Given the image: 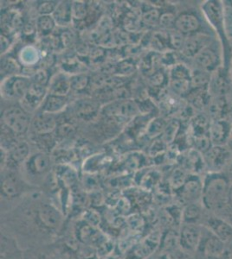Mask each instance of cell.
<instances>
[{
  "label": "cell",
  "instance_id": "cell-3",
  "mask_svg": "<svg viewBox=\"0 0 232 259\" xmlns=\"http://www.w3.org/2000/svg\"><path fill=\"white\" fill-rule=\"evenodd\" d=\"M1 175V212L12 209L26 194V184L13 169H4Z\"/></svg>",
  "mask_w": 232,
  "mask_h": 259
},
{
  "label": "cell",
  "instance_id": "cell-45",
  "mask_svg": "<svg viewBox=\"0 0 232 259\" xmlns=\"http://www.w3.org/2000/svg\"><path fill=\"white\" fill-rule=\"evenodd\" d=\"M9 46V39L5 34H1V53H5Z\"/></svg>",
  "mask_w": 232,
  "mask_h": 259
},
{
  "label": "cell",
  "instance_id": "cell-7",
  "mask_svg": "<svg viewBox=\"0 0 232 259\" xmlns=\"http://www.w3.org/2000/svg\"><path fill=\"white\" fill-rule=\"evenodd\" d=\"M204 227L200 224L181 223L179 231V247L189 254L196 253L203 237Z\"/></svg>",
  "mask_w": 232,
  "mask_h": 259
},
{
  "label": "cell",
  "instance_id": "cell-22",
  "mask_svg": "<svg viewBox=\"0 0 232 259\" xmlns=\"http://www.w3.org/2000/svg\"><path fill=\"white\" fill-rule=\"evenodd\" d=\"M204 206L201 202L186 204L182 209L181 222L186 224H200L203 218Z\"/></svg>",
  "mask_w": 232,
  "mask_h": 259
},
{
  "label": "cell",
  "instance_id": "cell-15",
  "mask_svg": "<svg viewBox=\"0 0 232 259\" xmlns=\"http://www.w3.org/2000/svg\"><path fill=\"white\" fill-rule=\"evenodd\" d=\"M209 40H210V37L205 34L201 35V34L196 33L193 35H188V37L185 38V42H184L182 49L180 50V52L185 57L193 59L196 55L200 53L204 48L207 47L210 45Z\"/></svg>",
  "mask_w": 232,
  "mask_h": 259
},
{
  "label": "cell",
  "instance_id": "cell-44",
  "mask_svg": "<svg viewBox=\"0 0 232 259\" xmlns=\"http://www.w3.org/2000/svg\"><path fill=\"white\" fill-rule=\"evenodd\" d=\"M164 80H165V77H164V74L162 72H159V71L155 72L149 78L151 85L154 87V88L161 87L162 84L164 82Z\"/></svg>",
  "mask_w": 232,
  "mask_h": 259
},
{
  "label": "cell",
  "instance_id": "cell-31",
  "mask_svg": "<svg viewBox=\"0 0 232 259\" xmlns=\"http://www.w3.org/2000/svg\"><path fill=\"white\" fill-rule=\"evenodd\" d=\"M71 90L81 92L90 85V78L88 74H77L71 76Z\"/></svg>",
  "mask_w": 232,
  "mask_h": 259
},
{
  "label": "cell",
  "instance_id": "cell-46",
  "mask_svg": "<svg viewBox=\"0 0 232 259\" xmlns=\"http://www.w3.org/2000/svg\"><path fill=\"white\" fill-rule=\"evenodd\" d=\"M225 50L226 52H229V57L231 58L230 62H232V34H227V42Z\"/></svg>",
  "mask_w": 232,
  "mask_h": 259
},
{
  "label": "cell",
  "instance_id": "cell-29",
  "mask_svg": "<svg viewBox=\"0 0 232 259\" xmlns=\"http://www.w3.org/2000/svg\"><path fill=\"white\" fill-rule=\"evenodd\" d=\"M191 70L181 62L174 65L170 69V80H191Z\"/></svg>",
  "mask_w": 232,
  "mask_h": 259
},
{
  "label": "cell",
  "instance_id": "cell-28",
  "mask_svg": "<svg viewBox=\"0 0 232 259\" xmlns=\"http://www.w3.org/2000/svg\"><path fill=\"white\" fill-rule=\"evenodd\" d=\"M56 23L52 15L39 16L36 28L44 35H50L56 28Z\"/></svg>",
  "mask_w": 232,
  "mask_h": 259
},
{
  "label": "cell",
  "instance_id": "cell-34",
  "mask_svg": "<svg viewBox=\"0 0 232 259\" xmlns=\"http://www.w3.org/2000/svg\"><path fill=\"white\" fill-rule=\"evenodd\" d=\"M179 121L172 120L168 122L167 127L164 129V133L161 135V139L168 145L172 144L176 138L177 134L179 133Z\"/></svg>",
  "mask_w": 232,
  "mask_h": 259
},
{
  "label": "cell",
  "instance_id": "cell-16",
  "mask_svg": "<svg viewBox=\"0 0 232 259\" xmlns=\"http://www.w3.org/2000/svg\"><path fill=\"white\" fill-rule=\"evenodd\" d=\"M201 28V21L197 15L191 12H184L177 16L175 30L185 35H193Z\"/></svg>",
  "mask_w": 232,
  "mask_h": 259
},
{
  "label": "cell",
  "instance_id": "cell-20",
  "mask_svg": "<svg viewBox=\"0 0 232 259\" xmlns=\"http://www.w3.org/2000/svg\"><path fill=\"white\" fill-rule=\"evenodd\" d=\"M100 110V105L96 100L92 99H82L74 104V111L77 117L82 119H90L96 116Z\"/></svg>",
  "mask_w": 232,
  "mask_h": 259
},
{
  "label": "cell",
  "instance_id": "cell-36",
  "mask_svg": "<svg viewBox=\"0 0 232 259\" xmlns=\"http://www.w3.org/2000/svg\"><path fill=\"white\" fill-rule=\"evenodd\" d=\"M1 259H24V250L18 245L1 248Z\"/></svg>",
  "mask_w": 232,
  "mask_h": 259
},
{
  "label": "cell",
  "instance_id": "cell-26",
  "mask_svg": "<svg viewBox=\"0 0 232 259\" xmlns=\"http://www.w3.org/2000/svg\"><path fill=\"white\" fill-rule=\"evenodd\" d=\"M229 157V153L228 150L218 145H214L206 152L207 163L213 165L216 168L223 165Z\"/></svg>",
  "mask_w": 232,
  "mask_h": 259
},
{
  "label": "cell",
  "instance_id": "cell-13",
  "mask_svg": "<svg viewBox=\"0 0 232 259\" xmlns=\"http://www.w3.org/2000/svg\"><path fill=\"white\" fill-rule=\"evenodd\" d=\"M206 227L224 244H229L231 241L232 225L225 220L217 216L209 217L206 221Z\"/></svg>",
  "mask_w": 232,
  "mask_h": 259
},
{
  "label": "cell",
  "instance_id": "cell-10",
  "mask_svg": "<svg viewBox=\"0 0 232 259\" xmlns=\"http://www.w3.org/2000/svg\"><path fill=\"white\" fill-rule=\"evenodd\" d=\"M57 127L55 115L39 111L37 112L30 123V128L36 135H48L56 132Z\"/></svg>",
  "mask_w": 232,
  "mask_h": 259
},
{
  "label": "cell",
  "instance_id": "cell-32",
  "mask_svg": "<svg viewBox=\"0 0 232 259\" xmlns=\"http://www.w3.org/2000/svg\"><path fill=\"white\" fill-rule=\"evenodd\" d=\"M169 85L174 95L179 96L187 95L191 89V80H170Z\"/></svg>",
  "mask_w": 232,
  "mask_h": 259
},
{
  "label": "cell",
  "instance_id": "cell-40",
  "mask_svg": "<svg viewBox=\"0 0 232 259\" xmlns=\"http://www.w3.org/2000/svg\"><path fill=\"white\" fill-rule=\"evenodd\" d=\"M50 74L48 73V71L44 68L39 69L36 71L35 74H33V76L30 78V80L33 83L39 84V85L48 87L50 81Z\"/></svg>",
  "mask_w": 232,
  "mask_h": 259
},
{
  "label": "cell",
  "instance_id": "cell-2",
  "mask_svg": "<svg viewBox=\"0 0 232 259\" xmlns=\"http://www.w3.org/2000/svg\"><path fill=\"white\" fill-rule=\"evenodd\" d=\"M231 184L228 177L220 172H211L203 180L201 204L205 209L217 212L228 207Z\"/></svg>",
  "mask_w": 232,
  "mask_h": 259
},
{
  "label": "cell",
  "instance_id": "cell-14",
  "mask_svg": "<svg viewBox=\"0 0 232 259\" xmlns=\"http://www.w3.org/2000/svg\"><path fill=\"white\" fill-rule=\"evenodd\" d=\"M193 61L196 65V68L212 73V71L216 70L218 68L219 58L217 51L212 49L211 45H209L196 55Z\"/></svg>",
  "mask_w": 232,
  "mask_h": 259
},
{
  "label": "cell",
  "instance_id": "cell-47",
  "mask_svg": "<svg viewBox=\"0 0 232 259\" xmlns=\"http://www.w3.org/2000/svg\"><path fill=\"white\" fill-rule=\"evenodd\" d=\"M228 207H229V209L232 210V184H231V186H230V189H229V201H228Z\"/></svg>",
  "mask_w": 232,
  "mask_h": 259
},
{
  "label": "cell",
  "instance_id": "cell-19",
  "mask_svg": "<svg viewBox=\"0 0 232 259\" xmlns=\"http://www.w3.org/2000/svg\"><path fill=\"white\" fill-rule=\"evenodd\" d=\"M29 157V147L28 144L26 142H18L13 144L10 149L7 164L9 165L11 169H13L14 167L24 164Z\"/></svg>",
  "mask_w": 232,
  "mask_h": 259
},
{
  "label": "cell",
  "instance_id": "cell-23",
  "mask_svg": "<svg viewBox=\"0 0 232 259\" xmlns=\"http://www.w3.org/2000/svg\"><path fill=\"white\" fill-rule=\"evenodd\" d=\"M67 102L68 100L64 96L48 94L46 98L44 99V102L42 104L40 111L50 113V114H56L57 112L64 109L65 106H67Z\"/></svg>",
  "mask_w": 232,
  "mask_h": 259
},
{
  "label": "cell",
  "instance_id": "cell-9",
  "mask_svg": "<svg viewBox=\"0 0 232 259\" xmlns=\"http://www.w3.org/2000/svg\"><path fill=\"white\" fill-rule=\"evenodd\" d=\"M50 158L44 152H39L29 156L24 163L27 174L32 177H44L50 172Z\"/></svg>",
  "mask_w": 232,
  "mask_h": 259
},
{
  "label": "cell",
  "instance_id": "cell-5",
  "mask_svg": "<svg viewBox=\"0 0 232 259\" xmlns=\"http://www.w3.org/2000/svg\"><path fill=\"white\" fill-rule=\"evenodd\" d=\"M202 11L210 25L218 32L223 46L226 47V25L223 4L217 0H208L202 5Z\"/></svg>",
  "mask_w": 232,
  "mask_h": 259
},
{
  "label": "cell",
  "instance_id": "cell-4",
  "mask_svg": "<svg viewBox=\"0 0 232 259\" xmlns=\"http://www.w3.org/2000/svg\"><path fill=\"white\" fill-rule=\"evenodd\" d=\"M162 233L154 231L146 238L132 244L126 250L123 259H147L159 251L162 242Z\"/></svg>",
  "mask_w": 232,
  "mask_h": 259
},
{
  "label": "cell",
  "instance_id": "cell-48",
  "mask_svg": "<svg viewBox=\"0 0 232 259\" xmlns=\"http://www.w3.org/2000/svg\"><path fill=\"white\" fill-rule=\"evenodd\" d=\"M229 76L232 79V62H230V67H229Z\"/></svg>",
  "mask_w": 232,
  "mask_h": 259
},
{
  "label": "cell",
  "instance_id": "cell-24",
  "mask_svg": "<svg viewBox=\"0 0 232 259\" xmlns=\"http://www.w3.org/2000/svg\"><path fill=\"white\" fill-rule=\"evenodd\" d=\"M53 18L56 24L61 26H66L71 24L72 18V2L61 1L59 2L56 11L53 13Z\"/></svg>",
  "mask_w": 232,
  "mask_h": 259
},
{
  "label": "cell",
  "instance_id": "cell-39",
  "mask_svg": "<svg viewBox=\"0 0 232 259\" xmlns=\"http://www.w3.org/2000/svg\"><path fill=\"white\" fill-rule=\"evenodd\" d=\"M185 38H186L185 35L182 33H180L176 30H172L169 33V45L174 50L180 51L184 45Z\"/></svg>",
  "mask_w": 232,
  "mask_h": 259
},
{
  "label": "cell",
  "instance_id": "cell-30",
  "mask_svg": "<svg viewBox=\"0 0 232 259\" xmlns=\"http://www.w3.org/2000/svg\"><path fill=\"white\" fill-rule=\"evenodd\" d=\"M168 122L161 118H153L147 126V135L151 139H156L164 133Z\"/></svg>",
  "mask_w": 232,
  "mask_h": 259
},
{
  "label": "cell",
  "instance_id": "cell-8",
  "mask_svg": "<svg viewBox=\"0 0 232 259\" xmlns=\"http://www.w3.org/2000/svg\"><path fill=\"white\" fill-rule=\"evenodd\" d=\"M31 83L32 81L29 77L11 75L4 80L1 88L2 94L5 97L22 100L26 95Z\"/></svg>",
  "mask_w": 232,
  "mask_h": 259
},
{
  "label": "cell",
  "instance_id": "cell-12",
  "mask_svg": "<svg viewBox=\"0 0 232 259\" xmlns=\"http://www.w3.org/2000/svg\"><path fill=\"white\" fill-rule=\"evenodd\" d=\"M48 93H49L48 92V87L39 85V84H36V83H31L26 95L24 96V99L21 100L22 104H23L22 106L28 112H29V111H34V110L38 109L39 107H41L44 99L48 95Z\"/></svg>",
  "mask_w": 232,
  "mask_h": 259
},
{
  "label": "cell",
  "instance_id": "cell-6",
  "mask_svg": "<svg viewBox=\"0 0 232 259\" xmlns=\"http://www.w3.org/2000/svg\"><path fill=\"white\" fill-rule=\"evenodd\" d=\"M2 120L7 129L17 135H24L30 128L31 118L23 106H12L3 112Z\"/></svg>",
  "mask_w": 232,
  "mask_h": 259
},
{
  "label": "cell",
  "instance_id": "cell-11",
  "mask_svg": "<svg viewBox=\"0 0 232 259\" xmlns=\"http://www.w3.org/2000/svg\"><path fill=\"white\" fill-rule=\"evenodd\" d=\"M203 189V181L198 178L197 176H191L186 180L182 188L179 189L180 196L185 205L186 204L195 203L197 200L201 201Z\"/></svg>",
  "mask_w": 232,
  "mask_h": 259
},
{
  "label": "cell",
  "instance_id": "cell-33",
  "mask_svg": "<svg viewBox=\"0 0 232 259\" xmlns=\"http://www.w3.org/2000/svg\"><path fill=\"white\" fill-rule=\"evenodd\" d=\"M161 13L159 10L150 9L145 12L141 16V23L147 27H156L159 25Z\"/></svg>",
  "mask_w": 232,
  "mask_h": 259
},
{
  "label": "cell",
  "instance_id": "cell-18",
  "mask_svg": "<svg viewBox=\"0 0 232 259\" xmlns=\"http://www.w3.org/2000/svg\"><path fill=\"white\" fill-rule=\"evenodd\" d=\"M24 259H64L61 250L54 244L24 250Z\"/></svg>",
  "mask_w": 232,
  "mask_h": 259
},
{
  "label": "cell",
  "instance_id": "cell-41",
  "mask_svg": "<svg viewBox=\"0 0 232 259\" xmlns=\"http://www.w3.org/2000/svg\"><path fill=\"white\" fill-rule=\"evenodd\" d=\"M1 70L6 72L7 74H17L20 70V67L13 58H5L1 61Z\"/></svg>",
  "mask_w": 232,
  "mask_h": 259
},
{
  "label": "cell",
  "instance_id": "cell-17",
  "mask_svg": "<svg viewBox=\"0 0 232 259\" xmlns=\"http://www.w3.org/2000/svg\"><path fill=\"white\" fill-rule=\"evenodd\" d=\"M140 111L139 106L136 101L131 100H119L116 103L112 104V107H109V112L113 118H130L135 117Z\"/></svg>",
  "mask_w": 232,
  "mask_h": 259
},
{
  "label": "cell",
  "instance_id": "cell-1",
  "mask_svg": "<svg viewBox=\"0 0 232 259\" xmlns=\"http://www.w3.org/2000/svg\"><path fill=\"white\" fill-rule=\"evenodd\" d=\"M63 225L62 211L39 194L24 197L12 209L1 212V232L24 250L56 243Z\"/></svg>",
  "mask_w": 232,
  "mask_h": 259
},
{
  "label": "cell",
  "instance_id": "cell-21",
  "mask_svg": "<svg viewBox=\"0 0 232 259\" xmlns=\"http://www.w3.org/2000/svg\"><path fill=\"white\" fill-rule=\"evenodd\" d=\"M71 91V77L65 74H57L51 77L48 85L49 94L66 97Z\"/></svg>",
  "mask_w": 232,
  "mask_h": 259
},
{
  "label": "cell",
  "instance_id": "cell-35",
  "mask_svg": "<svg viewBox=\"0 0 232 259\" xmlns=\"http://www.w3.org/2000/svg\"><path fill=\"white\" fill-rule=\"evenodd\" d=\"M88 5L84 1L72 2V18L75 20H84L88 17Z\"/></svg>",
  "mask_w": 232,
  "mask_h": 259
},
{
  "label": "cell",
  "instance_id": "cell-27",
  "mask_svg": "<svg viewBox=\"0 0 232 259\" xmlns=\"http://www.w3.org/2000/svg\"><path fill=\"white\" fill-rule=\"evenodd\" d=\"M212 80L211 74L208 72L196 68L191 71V85L194 89H203L210 85Z\"/></svg>",
  "mask_w": 232,
  "mask_h": 259
},
{
  "label": "cell",
  "instance_id": "cell-37",
  "mask_svg": "<svg viewBox=\"0 0 232 259\" xmlns=\"http://www.w3.org/2000/svg\"><path fill=\"white\" fill-rule=\"evenodd\" d=\"M58 3L57 1H42L37 6V11L39 16L53 15Z\"/></svg>",
  "mask_w": 232,
  "mask_h": 259
},
{
  "label": "cell",
  "instance_id": "cell-25",
  "mask_svg": "<svg viewBox=\"0 0 232 259\" xmlns=\"http://www.w3.org/2000/svg\"><path fill=\"white\" fill-rule=\"evenodd\" d=\"M228 133H229V130H228L226 122L216 120L214 123H212L210 125V130H209L210 139L214 145L221 146L222 143L228 137Z\"/></svg>",
  "mask_w": 232,
  "mask_h": 259
},
{
  "label": "cell",
  "instance_id": "cell-42",
  "mask_svg": "<svg viewBox=\"0 0 232 259\" xmlns=\"http://www.w3.org/2000/svg\"><path fill=\"white\" fill-rule=\"evenodd\" d=\"M188 177H185V172L181 169H177L174 171V174L172 176V181H171V185L174 187V189H180L183 185L185 184L186 180Z\"/></svg>",
  "mask_w": 232,
  "mask_h": 259
},
{
  "label": "cell",
  "instance_id": "cell-43",
  "mask_svg": "<svg viewBox=\"0 0 232 259\" xmlns=\"http://www.w3.org/2000/svg\"><path fill=\"white\" fill-rule=\"evenodd\" d=\"M56 133V135L59 136V137H62V138L70 137V136L73 135L75 133V127L72 124H69V123H62V124L57 125Z\"/></svg>",
  "mask_w": 232,
  "mask_h": 259
},
{
  "label": "cell",
  "instance_id": "cell-38",
  "mask_svg": "<svg viewBox=\"0 0 232 259\" xmlns=\"http://www.w3.org/2000/svg\"><path fill=\"white\" fill-rule=\"evenodd\" d=\"M176 18V16L174 15L173 12L162 13L160 20H159V26L163 28L164 30H169V31L175 30Z\"/></svg>",
  "mask_w": 232,
  "mask_h": 259
}]
</instances>
